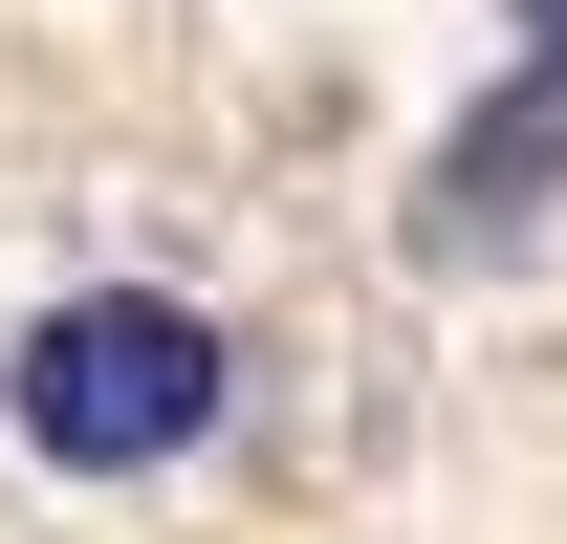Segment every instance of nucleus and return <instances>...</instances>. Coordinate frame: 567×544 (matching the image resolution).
Listing matches in <instances>:
<instances>
[{"label":"nucleus","instance_id":"obj_1","mask_svg":"<svg viewBox=\"0 0 567 544\" xmlns=\"http://www.w3.org/2000/svg\"><path fill=\"white\" fill-rule=\"evenodd\" d=\"M218 414H240V327L175 283H66L0 348V436L44 479H175V458H218Z\"/></svg>","mask_w":567,"mask_h":544},{"label":"nucleus","instance_id":"obj_2","mask_svg":"<svg viewBox=\"0 0 567 544\" xmlns=\"http://www.w3.org/2000/svg\"><path fill=\"white\" fill-rule=\"evenodd\" d=\"M546 197H567V66H502V109L436 153V197H415V218L458 240V262H481V240H524Z\"/></svg>","mask_w":567,"mask_h":544},{"label":"nucleus","instance_id":"obj_3","mask_svg":"<svg viewBox=\"0 0 567 544\" xmlns=\"http://www.w3.org/2000/svg\"><path fill=\"white\" fill-rule=\"evenodd\" d=\"M524 66H567V0H524Z\"/></svg>","mask_w":567,"mask_h":544}]
</instances>
